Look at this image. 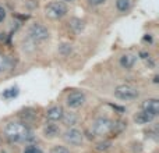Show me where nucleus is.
<instances>
[{
  "instance_id": "nucleus-1",
  "label": "nucleus",
  "mask_w": 159,
  "mask_h": 153,
  "mask_svg": "<svg viewBox=\"0 0 159 153\" xmlns=\"http://www.w3.org/2000/svg\"><path fill=\"white\" fill-rule=\"evenodd\" d=\"M3 135L8 142H30L34 139V134L30 127L25 125L21 121H8L4 124Z\"/></svg>"
},
{
  "instance_id": "nucleus-2",
  "label": "nucleus",
  "mask_w": 159,
  "mask_h": 153,
  "mask_svg": "<svg viewBox=\"0 0 159 153\" xmlns=\"http://www.w3.org/2000/svg\"><path fill=\"white\" fill-rule=\"evenodd\" d=\"M43 13H45L46 18L56 21V20H61L64 15H67L69 7H67V4L64 2H61V0H52L50 3H48V4L45 6Z\"/></svg>"
},
{
  "instance_id": "nucleus-3",
  "label": "nucleus",
  "mask_w": 159,
  "mask_h": 153,
  "mask_svg": "<svg viewBox=\"0 0 159 153\" xmlns=\"http://www.w3.org/2000/svg\"><path fill=\"white\" fill-rule=\"evenodd\" d=\"M115 125V121L107 117H98L91 123V132L95 137H105L110 134Z\"/></svg>"
},
{
  "instance_id": "nucleus-4",
  "label": "nucleus",
  "mask_w": 159,
  "mask_h": 153,
  "mask_svg": "<svg viewBox=\"0 0 159 153\" xmlns=\"http://www.w3.org/2000/svg\"><path fill=\"white\" fill-rule=\"evenodd\" d=\"M116 99H120V100H135L140 96V92L135 86L133 85H119L115 88V92H113Z\"/></svg>"
},
{
  "instance_id": "nucleus-5",
  "label": "nucleus",
  "mask_w": 159,
  "mask_h": 153,
  "mask_svg": "<svg viewBox=\"0 0 159 153\" xmlns=\"http://www.w3.org/2000/svg\"><path fill=\"white\" fill-rule=\"evenodd\" d=\"M28 38L32 39L35 43L39 42H45L46 39H49V31L41 22H34L30 28H28Z\"/></svg>"
},
{
  "instance_id": "nucleus-6",
  "label": "nucleus",
  "mask_w": 159,
  "mask_h": 153,
  "mask_svg": "<svg viewBox=\"0 0 159 153\" xmlns=\"http://www.w3.org/2000/svg\"><path fill=\"white\" fill-rule=\"evenodd\" d=\"M85 100H87V99H85L84 92H81V90H71V92L67 93L64 103H66V106L69 107V109L75 110V109H80V107L84 106Z\"/></svg>"
},
{
  "instance_id": "nucleus-7",
  "label": "nucleus",
  "mask_w": 159,
  "mask_h": 153,
  "mask_svg": "<svg viewBox=\"0 0 159 153\" xmlns=\"http://www.w3.org/2000/svg\"><path fill=\"white\" fill-rule=\"evenodd\" d=\"M61 138H63V141L67 145H71V146H80L84 142V134H82L78 128H74V127L67 128L66 131L63 132Z\"/></svg>"
},
{
  "instance_id": "nucleus-8",
  "label": "nucleus",
  "mask_w": 159,
  "mask_h": 153,
  "mask_svg": "<svg viewBox=\"0 0 159 153\" xmlns=\"http://www.w3.org/2000/svg\"><path fill=\"white\" fill-rule=\"evenodd\" d=\"M63 107L60 106V104H55V106L49 107V109L46 110V113H45V117H46L48 121H50V123H59V121L61 120V117H63Z\"/></svg>"
},
{
  "instance_id": "nucleus-9",
  "label": "nucleus",
  "mask_w": 159,
  "mask_h": 153,
  "mask_svg": "<svg viewBox=\"0 0 159 153\" xmlns=\"http://www.w3.org/2000/svg\"><path fill=\"white\" fill-rule=\"evenodd\" d=\"M157 117H158V116L152 114V113H149V111H145V110H140V111H137V113L134 114L133 120H134V123L138 124V125H145V124L152 123V121H154Z\"/></svg>"
},
{
  "instance_id": "nucleus-10",
  "label": "nucleus",
  "mask_w": 159,
  "mask_h": 153,
  "mask_svg": "<svg viewBox=\"0 0 159 153\" xmlns=\"http://www.w3.org/2000/svg\"><path fill=\"white\" fill-rule=\"evenodd\" d=\"M60 132L61 131L59 128V125H56L55 123H50V121L42 127V135L46 139H55V138H57L60 135Z\"/></svg>"
},
{
  "instance_id": "nucleus-11",
  "label": "nucleus",
  "mask_w": 159,
  "mask_h": 153,
  "mask_svg": "<svg viewBox=\"0 0 159 153\" xmlns=\"http://www.w3.org/2000/svg\"><path fill=\"white\" fill-rule=\"evenodd\" d=\"M18 117H20V120H21V123H24L25 125H30V124H34L36 121L38 113H36V110L28 107V109H24L21 113H20Z\"/></svg>"
},
{
  "instance_id": "nucleus-12",
  "label": "nucleus",
  "mask_w": 159,
  "mask_h": 153,
  "mask_svg": "<svg viewBox=\"0 0 159 153\" xmlns=\"http://www.w3.org/2000/svg\"><path fill=\"white\" fill-rule=\"evenodd\" d=\"M141 110H145V111H149V113H152V114L158 116L159 114V100L157 98L145 99V100L141 103Z\"/></svg>"
},
{
  "instance_id": "nucleus-13",
  "label": "nucleus",
  "mask_w": 159,
  "mask_h": 153,
  "mask_svg": "<svg viewBox=\"0 0 159 153\" xmlns=\"http://www.w3.org/2000/svg\"><path fill=\"white\" fill-rule=\"evenodd\" d=\"M78 114L74 111H71V110H69V111H64L63 113V117H61V123H63V125H66L67 128H71V127H75L78 124Z\"/></svg>"
},
{
  "instance_id": "nucleus-14",
  "label": "nucleus",
  "mask_w": 159,
  "mask_h": 153,
  "mask_svg": "<svg viewBox=\"0 0 159 153\" xmlns=\"http://www.w3.org/2000/svg\"><path fill=\"white\" fill-rule=\"evenodd\" d=\"M67 27H69V29L73 33L78 35V33H81L82 31H84L85 24L81 18H78V17H71V18L67 21Z\"/></svg>"
},
{
  "instance_id": "nucleus-15",
  "label": "nucleus",
  "mask_w": 159,
  "mask_h": 153,
  "mask_svg": "<svg viewBox=\"0 0 159 153\" xmlns=\"http://www.w3.org/2000/svg\"><path fill=\"white\" fill-rule=\"evenodd\" d=\"M137 59H138L137 55H134V53H126V55H123L120 57V66L126 70H130L137 63Z\"/></svg>"
},
{
  "instance_id": "nucleus-16",
  "label": "nucleus",
  "mask_w": 159,
  "mask_h": 153,
  "mask_svg": "<svg viewBox=\"0 0 159 153\" xmlns=\"http://www.w3.org/2000/svg\"><path fill=\"white\" fill-rule=\"evenodd\" d=\"M74 47L70 42H61V43L57 45V53L61 57H70V55L73 53Z\"/></svg>"
},
{
  "instance_id": "nucleus-17",
  "label": "nucleus",
  "mask_w": 159,
  "mask_h": 153,
  "mask_svg": "<svg viewBox=\"0 0 159 153\" xmlns=\"http://www.w3.org/2000/svg\"><path fill=\"white\" fill-rule=\"evenodd\" d=\"M11 67H13L11 59L8 57V56H6L4 53H0V74L6 72L7 70H10Z\"/></svg>"
},
{
  "instance_id": "nucleus-18",
  "label": "nucleus",
  "mask_w": 159,
  "mask_h": 153,
  "mask_svg": "<svg viewBox=\"0 0 159 153\" xmlns=\"http://www.w3.org/2000/svg\"><path fill=\"white\" fill-rule=\"evenodd\" d=\"M116 8L120 13H127L131 8V0H116Z\"/></svg>"
},
{
  "instance_id": "nucleus-19",
  "label": "nucleus",
  "mask_w": 159,
  "mask_h": 153,
  "mask_svg": "<svg viewBox=\"0 0 159 153\" xmlns=\"http://www.w3.org/2000/svg\"><path fill=\"white\" fill-rule=\"evenodd\" d=\"M24 46H22V49L25 50V52H34V50H35V47H36V43L35 42L32 41V39H30L27 36V38H25V41H24Z\"/></svg>"
},
{
  "instance_id": "nucleus-20",
  "label": "nucleus",
  "mask_w": 159,
  "mask_h": 153,
  "mask_svg": "<svg viewBox=\"0 0 159 153\" xmlns=\"http://www.w3.org/2000/svg\"><path fill=\"white\" fill-rule=\"evenodd\" d=\"M17 95H18V88H10V89H6L2 96L4 99H13Z\"/></svg>"
},
{
  "instance_id": "nucleus-21",
  "label": "nucleus",
  "mask_w": 159,
  "mask_h": 153,
  "mask_svg": "<svg viewBox=\"0 0 159 153\" xmlns=\"http://www.w3.org/2000/svg\"><path fill=\"white\" fill-rule=\"evenodd\" d=\"M112 146V142L110 141H102V142H99V143H96V149H98L99 152H105V151H107V149Z\"/></svg>"
},
{
  "instance_id": "nucleus-22",
  "label": "nucleus",
  "mask_w": 159,
  "mask_h": 153,
  "mask_svg": "<svg viewBox=\"0 0 159 153\" xmlns=\"http://www.w3.org/2000/svg\"><path fill=\"white\" fill-rule=\"evenodd\" d=\"M49 153H70V151L66 148V146H61V145H55L52 149H50Z\"/></svg>"
},
{
  "instance_id": "nucleus-23",
  "label": "nucleus",
  "mask_w": 159,
  "mask_h": 153,
  "mask_svg": "<svg viewBox=\"0 0 159 153\" xmlns=\"http://www.w3.org/2000/svg\"><path fill=\"white\" fill-rule=\"evenodd\" d=\"M24 153H42V151L38 148V146H35V145H30V146H27V148H25Z\"/></svg>"
},
{
  "instance_id": "nucleus-24",
  "label": "nucleus",
  "mask_w": 159,
  "mask_h": 153,
  "mask_svg": "<svg viewBox=\"0 0 159 153\" xmlns=\"http://www.w3.org/2000/svg\"><path fill=\"white\" fill-rule=\"evenodd\" d=\"M88 3H89L91 6H93V7H98V6H102L106 3V0H87Z\"/></svg>"
},
{
  "instance_id": "nucleus-25",
  "label": "nucleus",
  "mask_w": 159,
  "mask_h": 153,
  "mask_svg": "<svg viewBox=\"0 0 159 153\" xmlns=\"http://www.w3.org/2000/svg\"><path fill=\"white\" fill-rule=\"evenodd\" d=\"M4 18H6V10L0 6V22L4 21Z\"/></svg>"
},
{
  "instance_id": "nucleus-26",
  "label": "nucleus",
  "mask_w": 159,
  "mask_h": 153,
  "mask_svg": "<svg viewBox=\"0 0 159 153\" xmlns=\"http://www.w3.org/2000/svg\"><path fill=\"white\" fill-rule=\"evenodd\" d=\"M112 107H113V109H115V110H117V111L120 113V114H123V113H124V107L117 106V104H112Z\"/></svg>"
},
{
  "instance_id": "nucleus-27",
  "label": "nucleus",
  "mask_w": 159,
  "mask_h": 153,
  "mask_svg": "<svg viewBox=\"0 0 159 153\" xmlns=\"http://www.w3.org/2000/svg\"><path fill=\"white\" fill-rule=\"evenodd\" d=\"M144 42H149V43H151V42H152V36L149 35V33H147V35L144 36Z\"/></svg>"
},
{
  "instance_id": "nucleus-28",
  "label": "nucleus",
  "mask_w": 159,
  "mask_h": 153,
  "mask_svg": "<svg viewBox=\"0 0 159 153\" xmlns=\"http://www.w3.org/2000/svg\"><path fill=\"white\" fill-rule=\"evenodd\" d=\"M6 39H7V33H0V42H4Z\"/></svg>"
},
{
  "instance_id": "nucleus-29",
  "label": "nucleus",
  "mask_w": 159,
  "mask_h": 153,
  "mask_svg": "<svg viewBox=\"0 0 159 153\" xmlns=\"http://www.w3.org/2000/svg\"><path fill=\"white\" fill-rule=\"evenodd\" d=\"M61 2H64V3H73V2H75V0H61Z\"/></svg>"
},
{
  "instance_id": "nucleus-30",
  "label": "nucleus",
  "mask_w": 159,
  "mask_h": 153,
  "mask_svg": "<svg viewBox=\"0 0 159 153\" xmlns=\"http://www.w3.org/2000/svg\"><path fill=\"white\" fill-rule=\"evenodd\" d=\"M154 82H155V84L158 82V75H155V76H154Z\"/></svg>"
}]
</instances>
